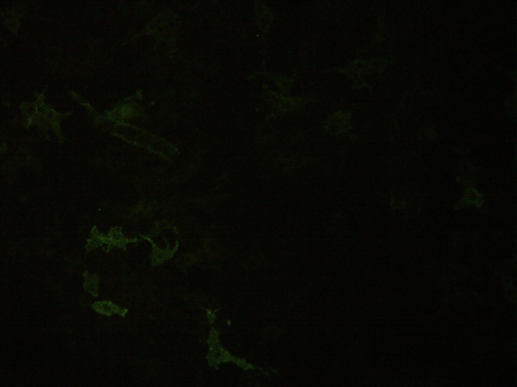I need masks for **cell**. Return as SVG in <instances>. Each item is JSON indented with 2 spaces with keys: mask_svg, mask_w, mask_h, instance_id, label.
<instances>
[{
  "mask_svg": "<svg viewBox=\"0 0 517 387\" xmlns=\"http://www.w3.org/2000/svg\"><path fill=\"white\" fill-rule=\"evenodd\" d=\"M326 130L333 134L346 132L351 128L349 115L342 112L334 114L325 123Z\"/></svg>",
  "mask_w": 517,
  "mask_h": 387,
  "instance_id": "obj_1",
  "label": "cell"
}]
</instances>
